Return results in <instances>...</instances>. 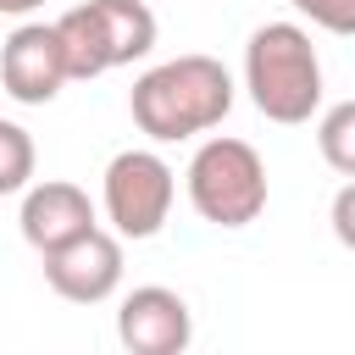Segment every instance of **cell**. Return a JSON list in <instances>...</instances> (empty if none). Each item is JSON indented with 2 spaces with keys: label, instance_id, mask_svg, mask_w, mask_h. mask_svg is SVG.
<instances>
[{
  "label": "cell",
  "instance_id": "1",
  "mask_svg": "<svg viewBox=\"0 0 355 355\" xmlns=\"http://www.w3.org/2000/svg\"><path fill=\"white\" fill-rule=\"evenodd\" d=\"M128 111L139 122L144 139L155 144H178V139H200L211 128L227 122L233 111V78L216 55H172V61H155L150 72L133 78V94H128Z\"/></svg>",
  "mask_w": 355,
  "mask_h": 355
},
{
  "label": "cell",
  "instance_id": "2",
  "mask_svg": "<svg viewBox=\"0 0 355 355\" xmlns=\"http://www.w3.org/2000/svg\"><path fill=\"white\" fill-rule=\"evenodd\" d=\"M244 89L266 122L300 128L322 111V55L300 22H261L244 44Z\"/></svg>",
  "mask_w": 355,
  "mask_h": 355
},
{
  "label": "cell",
  "instance_id": "3",
  "mask_svg": "<svg viewBox=\"0 0 355 355\" xmlns=\"http://www.w3.org/2000/svg\"><path fill=\"white\" fill-rule=\"evenodd\" d=\"M183 189H189V205L200 211V222L250 227L266 211V161H261L255 144H244L233 133H216L189 155Z\"/></svg>",
  "mask_w": 355,
  "mask_h": 355
},
{
  "label": "cell",
  "instance_id": "4",
  "mask_svg": "<svg viewBox=\"0 0 355 355\" xmlns=\"http://www.w3.org/2000/svg\"><path fill=\"white\" fill-rule=\"evenodd\" d=\"M172 200H178V172L155 150H122L105 161L100 205L122 239H155L172 216Z\"/></svg>",
  "mask_w": 355,
  "mask_h": 355
},
{
  "label": "cell",
  "instance_id": "5",
  "mask_svg": "<svg viewBox=\"0 0 355 355\" xmlns=\"http://www.w3.org/2000/svg\"><path fill=\"white\" fill-rule=\"evenodd\" d=\"M44 283L67 305H100L122 288V233L116 227H89L55 250H44Z\"/></svg>",
  "mask_w": 355,
  "mask_h": 355
},
{
  "label": "cell",
  "instance_id": "6",
  "mask_svg": "<svg viewBox=\"0 0 355 355\" xmlns=\"http://www.w3.org/2000/svg\"><path fill=\"white\" fill-rule=\"evenodd\" d=\"M116 338L128 355H183L194 344V311L166 283L128 288L116 305Z\"/></svg>",
  "mask_w": 355,
  "mask_h": 355
},
{
  "label": "cell",
  "instance_id": "7",
  "mask_svg": "<svg viewBox=\"0 0 355 355\" xmlns=\"http://www.w3.org/2000/svg\"><path fill=\"white\" fill-rule=\"evenodd\" d=\"M61 83H72V72H67L55 22H17L11 39L0 44V89L17 105H50Z\"/></svg>",
  "mask_w": 355,
  "mask_h": 355
},
{
  "label": "cell",
  "instance_id": "8",
  "mask_svg": "<svg viewBox=\"0 0 355 355\" xmlns=\"http://www.w3.org/2000/svg\"><path fill=\"white\" fill-rule=\"evenodd\" d=\"M17 222H22V239L44 255V250L89 233L100 216H94V200H89L78 183L44 178V183H28V189H22V216H17Z\"/></svg>",
  "mask_w": 355,
  "mask_h": 355
},
{
  "label": "cell",
  "instance_id": "9",
  "mask_svg": "<svg viewBox=\"0 0 355 355\" xmlns=\"http://www.w3.org/2000/svg\"><path fill=\"white\" fill-rule=\"evenodd\" d=\"M55 39H61V55H67L72 83H89V78H100V72H111V67H116V61H111V39H105V22H100V6H94V0H83V6L61 11V17H55Z\"/></svg>",
  "mask_w": 355,
  "mask_h": 355
},
{
  "label": "cell",
  "instance_id": "10",
  "mask_svg": "<svg viewBox=\"0 0 355 355\" xmlns=\"http://www.w3.org/2000/svg\"><path fill=\"white\" fill-rule=\"evenodd\" d=\"M100 6V22H105V39H111V61L116 67H133L155 50V11L144 0H94Z\"/></svg>",
  "mask_w": 355,
  "mask_h": 355
},
{
  "label": "cell",
  "instance_id": "11",
  "mask_svg": "<svg viewBox=\"0 0 355 355\" xmlns=\"http://www.w3.org/2000/svg\"><path fill=\"white\" fill-rule=\"evenodd\" d=\"M316 150L338 178H355V100H338L316 122Z\"/></svg>",
  "mask_w": 355,
  "mask_h": 355
},
{
  "label": "cell",
  "instance_id": "12",
  "mask_svg": "<svg viewBox=\"0 0 355 355\" xmlns=\"http://www.w3.org/2000/svg\"><path fill=\"white\" fill-rule=\"evenodd\" d=\"M33 133L22 122H6L0 116V194H22L33 183Z\"/></svg>",
  "mask_w": 355,
  "mask_h": 355
},
{
  "label": "cell",
  "instance_id": "13",
  "mask_svg": "<svg viewBox=\"0 0 355 355\" xmlns=\"http://www.w3.org/2000/svg\"><path fill=\"white\" fill-rule=\"evenodd\" d=\"M300 17H311L322 33H338V39H355V0H288Z\"/></svg>",
  "mask_w": 355,
  "mask_h": 355
},
{
  "label": "cell",
  "instance_id": "14",
  "mask_svg": "<svg viewBox=\"0 0 355 355\" xmlns=\"http://www.w3.org/2000/svg\"><path fill=\"white\" fill-rule=\"evenodd\" d=\"M327 222H333V239L355 255V178H344V189L333 194V205H327Z\"/></svg>",
  "mask_w": 355,
  "mask_h": 355
},
{
  "label": "cell",
  "instance_id": "15",
  "mask_svg": "<svg viewBox=\"0 0 355 355\" xmlns=\"http://www.w3.org/2000/svg\"><path fill=\"white\" fill-rule=\"evenodd\" d=\"M44 0H0V17H28V11H39Z\"/></svg>",
  "mask_w": 355,
  "mask_h": 355
}]
</instances>
